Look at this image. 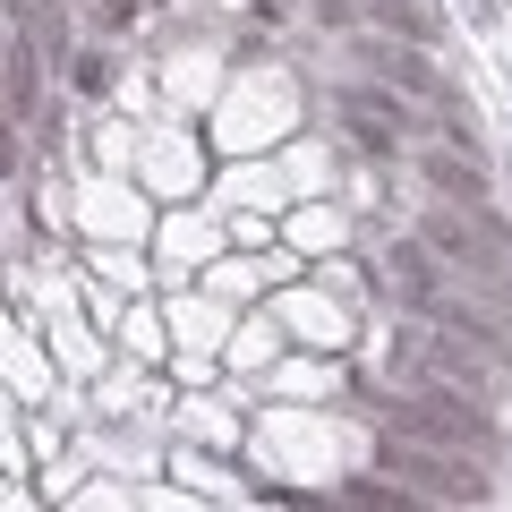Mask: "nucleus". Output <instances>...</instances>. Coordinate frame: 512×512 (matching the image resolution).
Here are the masks:
<instances>
[{
    "instance_id": "obj_7",
    "label": "nucleus",
    "mask_w": 512,
    "mask_h": 512,
    "mask_svg": "<svg viewBox=\"0 0 512 512\" xmlns=\"http://www.w3.org/2000/svg\"><path fill=\"white\" fill-rule=\"evenodd\" d=\"M367 60H376L384 86H402V94H436V69H427V52H410V43H367Z\"/></svg>"
},
{
    "instance_id": "obj_1",
    "label": "nucleus",
    "mask_w": 512,
    "mask_h": 512,
    "mask_svg": "<svg viewBox=\"0 0 512 512\" xmlns=\"http://www.w3.org/2000/svg\"><path fill=\"white\" fill-rule=\"evenodd\" d=\"M384 291L402 299L419 325H444V333H470V342H487V350H512V291L504 282L444 274L419 239H402V248L384 256Z\"/></svg>"
},
{
    "instance_id": "obj_8",
    "label": "nucleus",
    "mask_w": 512,
    "mask_h": 512,
    "mask_svg": "<svg viewBox=\"0 0 512 512\" xmlns=\"http://www.w3.org/2000/svg\"><path fill=\"white\" fill-rule=\"evenodd\" d=\"M86 18H94V35H128L146 18V0H86Z\"/></svg>"
},
{
    "instance_id": "obj_5",
    "label": "nucleus",
    "mask_w": 512,
    "mask_h": 512,
    "mask_svg": "<svg viewBox=\"0 0 512 512\" xmlns=\"http://www.w3.org/2000/svg\"><path fill=\"white\" fill-rule=\"evenodd\" d=\"M384 470H402V495H436V504H487V470L495 461L453 453V444H419V436H384Z\"/></svg>"
},
{
    "instance_id": "obj_3",
    "label": "nucleus",
    "mask_w": 512,
    "mask_h": 512,
    "mask_svg": "<svg viewBox=\"0 0 512 512\" xmlns=\"http://www.w3.org/2000/svg\"><path fill=\"white\" fill-rule=\"evenodd\" d=\"M376 419H384V436H419V444H453V453L495 461V410H487V402L402 384V393H376Z\"/></svg>"
},
{
    "instance_id": "obj_4",
    "label": "nucleus",
    "mask_w": 512,
    "mask_h": 512,
    "mask_svg": "<svg viewBox=\"0 0 512 512\" xmlns=\"http://www.w3.org/2000/svg\"><path fill=\"white\" fill-rule=\"evenodd\" d=\"M419 248L461 282H512V239H504V222H487V214L436 205V214H419Z\"/></svg>"
},
{
    "instance_id": "obj_2",
    "label": "nucleus",
    "mask_w": 512,
    "mask_h": 512,
    "mask_svg": "<svg viewBox=\"0 0 512 512\" xmlns=\"http://www.w3.org/2000/svg\"><path fill=\"white\" fill-rule=\"evenodd\" d=\"M393 384H419V393H461V402H504V384H512V350H487V342H470V333H444V325H427V333H402L393 342Z\"/></svg>"
},
{
    "instance_id": "obj_6",
    "label": "nucleus",
    "mask_w": 512,
    "mask_h": 512,
    "mask_svg": "<svg viewBox=\"0 0 512 512\" xmlns=\"http://www.w3.org/2000/svg\"><path fill=\"white\" fill-rule=\"evenodd\" d=\"M325 26H359V35H436V0H325Z\"/></svg>"
}]
</instances>
